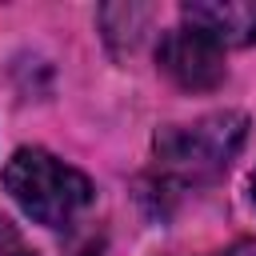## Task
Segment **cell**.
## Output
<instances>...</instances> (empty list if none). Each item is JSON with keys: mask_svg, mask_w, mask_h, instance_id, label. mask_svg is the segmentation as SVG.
<instances>
[{"mask_svg": "<svg viewBox=\"0 0 256 256\" xmlns=\"http://www.w3.org/2000/svg\"><path fill=\"white\" fill-rule=\"evenodd\" d=\"M156 60H160L164 76L172 84H180L184 92H212L224 80V48L216 40H208L204 32H196L192 24L164 32Z\"/></svg>", "mask_w": 256, "mask_h": 256, "instance_id": "3", "label": "cell"}, {"mask_svg": "<svg viewBox=\"0 0 256 256\" xmlns=\"http://www.w3.org/2000/svg\"><path fill=\"white\" fill-rule=\"evenodd\" d=\"M8 196L48 228H68L92 204V180L44 148H20L4 164Z\"/></svg>", "mask_w": 256, "mask_h": 256, "instance_id": "1", "label": "cell"}, {"mask_svg": "<svg viewBox=\"0 0 256 256\" xmlns=\"http://www.w3.org/2000/svg\"><path fill=\"white\" fill-rule=\"evenodd\" d=\"M184 20L220 48H244L256 40V0H192Z\"/></svg>", "mask_w": 256, "mask_h": 256, "instance_id": "4", "label": "cell"}, {"mask_svg": "<svg viewBox=\"0 0 256 256\" xmlns=\"http://www.w3.org/2000/svg\"><path fill=\"white\" fill-rule=\"evenodd\" d=\"M252 204H256V176H252Z\"/></svg>", "mask_w": 256, "mask_h": 256, "instance_id": "7", "label": "cell"}, {"mask_svg": "<svg viewBox=\"0 0 256 256\" xmlns=\"http://www.w3.org/2000/svg\"><path fill=\"white\" fill-rule=\"evenodd\" d=\"M248 120L240 112H212L196 124H180V128H164L156 136V156L160 164L180 176V180H204L216 176L240 148Z\"/></svg>", "mask_w": 256, "mask_h": 256, "instance_id": "2", "label": "cell"}, {"mask_svg": "<svg viewBox=\"0 0 256 256\" xmlns=\"http://www.w3.org/2000/svg\"><path fill=\"white\" fill-rule=\"evenodd\" d=\"M0 256H32V252L24 248V240H20L16 224H12V220H4V216H0Z\"/></svg>", "mask_w": 256, "mask_h": 256, "instance_id": "5", "label": "cell"}, {"mask_svg": "<svg viewBox=\"0 0 256 256\" xmlns=\"http://www.w3.org/2000/svg\"><path fill=\"white\" fill-rule=\"evenodd\" d=\"M76 256H96V252H92V248H84V252H76Z\"/></svg>", "mask_w": 256, "mask_h": 256, "instance_id": "6", "label": "cell"}]
</instances>
